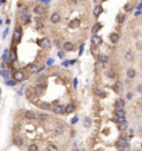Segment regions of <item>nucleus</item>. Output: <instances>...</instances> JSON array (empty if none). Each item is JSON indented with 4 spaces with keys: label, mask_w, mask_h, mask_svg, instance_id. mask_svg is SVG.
Here are the masks:
<instances>
[{
    "label": "nucleus",
    "mask_w": 142,
    "mask_h": 151,
    "mask_svg": "<svg viewBox=\"0 0 142 151\" xmlns=\"http://www.w3.org/2000/svg\"><path fill=\"white\" fill-rule=\"evenodd\" d=\"M13 80H16L17 83L25 80V73H24L22 70H16V72L13 73Z\"/></svg>",
    "instance_id": "1"
},
{
    "label": "nucleus",
    "mask_w": 142,
    "mask_h": 151,
    "mask_svg": "<svg viewBox=\"0 0 142 151\" xmlns=\"http://www.w3.org/2000/svg\"><path fill=\"white\" fill-rule=\"evenodd\" d=\"M34 13L38 14V16H43V14L46 13V7L43 4H36L34 7Z\"/></svg>",
    "instance_id": "2"
},
{
    "label": "nucleus",
    "mask_w": 142,
    "mask_h": 151,
    "mask_svg": "<svg viewBox=\"0 0 142 151\" xmlns=\"http://www.w3.org/2000/svg\"><path fill=\"white\" fill-rule=\"evenodd\" d=\"M52 111H53V113L61 115V113H64V106L60 105V103H54V105H52Z\"/></svg>",
    "instance_id": "3"
},
{
    "label": "nucleus",
    "mask_w": 142,
    "mask_h": 151,
    "mask_svg": "<svg viewBox=\"0 0 142 151\" xmlns=\"http://www.w3.org/2000/svg\"><path fill=\"white\" fill-rule=\"evenodd\" d=\"M117 147L118 148H127L128 147V138L127 137H120L117 141Z\"/></svg>",
    "instance_id": "4"
},
{
    "label": "nucleus",
    "mask_w": 142,
    "mask_h": 151,
    "mask_svg": "<svg viewBox=\"0 0 142 151\" xmlns=\"http://www.w3.org/2000/svg\"><path fill=\"white\" fill-rule=\"evenodd\" d=\"M116 119L118 122L120 120H125V112H124V109H120V108L116 109Z\"/></svg>",
    "instance_id": "5"
},
{
    "label": "nucleus",
    "mask_w": 142,
    "mask_h": 151,
    "mask_svg": "<svg viewBox=\"0 0 142 151\" xmlns=\"http://www.w3.org/2000/svg\"><path fill=\"white\" fill-rule=\"evenodd\" d=\"M39 45L42 46V49H49L52 43H50V39H49V38H42V39L39 41Z\"/></svg>",
    "instance_id": "6"
},
{
    "label": "nucleus",
    "mask_w": 142,
    "mask_h": 151,
    "mask_svg": "<svg viewBox=\"0 0 142 151\" xmlns=\"http://www.w3.org/2000/svg\"><path fill=\"white\" fill-rule=\"evenodd\" d=\"M60 20H61V17L59 13H53L52 16H50V22H52V24H59Z\"/></svg>",
    "instance_id": "7"
},
{
    "label": "nucleus",
    "mask_w": 142,
    "mask_h": 151,
    "mask_svg": "<svg viewBox=\"0 0 142 151\" xmlns=\"http://www.w3.org/2000/svg\"><path fill=\"white\" fill-rule=\"evenodd\" d=\"M28 72H31V73H39V72H42V69H39V67L36 66V63H32V64H28Z\"/></svg>",
    "instance_id": "8"
},
{
    "label": "nucleus",
    "mask_w": 142,
    "mask_h": 151,
    "mask_svg": "<svg viewBox=\"0 0 142 151\" xmlns=\"http://www.w3.org/2000/svg\"><path fill=\"white\" fill-rule=\"evenodd\" d=\"M21 35H22L21 27H17L16 31H14V39H16V41H20V39H21Z\"/></svg>",
    "instance_id": "9"
},
{
    "label": "nucleus",
    "mask_w": 142,
    "mask_h": 151,
    "mask_svg": "<svg viewBox=\"0 0 142 151\" xmlns=\"http://www.w3.org/2000/svg\"><path fill=\"white\" fill-rule=\"evenodd\" d=\"M109 38H110V42H111V43H117L118 39H120V35H118L117 32H111Z\"/></svg>",
    "instance_id": "10"
},
{
    "label": "nucleus",
    "mask_w": 142,
    "mask_h": 151,
    "mask_svg": "<svg viewBox=\"0 0 142 151\" xmlns=\"http://www.w3.org/2000/svg\"><path fill=\"white\" fill-rule=\"evenodd\" d=\"M13 141H14V144H16V146H18V147H21L22 144H24V138L21 137V136H16Z\"/></svg>",
    "instance_id": "11"
},
{
    "label": "nucleus",
    "mask_w": 142,
    "mask_h": 151,
    "mask_svg": "<svg viewBox=\"0 0 142 151\" xmlns=\"http://www.w3.org/2000/svg\"><path fill=\"white\" fill-rule=\"evenodd\" d=\"M24 115H25L26 119H31V120L36 118V113H35L34 111H25V113H24Z\"/></svg>",
    "instance_id": "12"
},
{
    "label": "nucleus",
    "mask_w": 142,
    "mask_h": 151,
    "mask_svg": "<svg viewBox=\"0 0 142 151\" xmlns=\"http://www.w3.org/2000/svg\"><path fill=\"white\" fill-rule=\"evenodd\" d=\"M63 48L66 49L67 52H73V50L75 49V48H74V45H73L71 42H64V43H63Z\"/></svg>",
    "instance_id": "13"
},
{
    "label": "nucleus",
    "mask_w": 142,
    "mask_h": 151,
    "mask_svg": "<svg viewBox=\"0 0 142 151\" xmlns=\"http://www.w3.org/2000/svg\"><path fill=\"white\" fill-rule=\"evenodd\" d=\"M35 92H36L38 97H40V95H43V92H45V88L39 84V85H36V87H35Z\"/></svg>",
    "instance_id": "14"
},
{
    "label": "nucleus",
    "mask_w": 142,
    "mask_h": 151,
    "mask_svg": "<svg viewBox=\"0 0 142 151\" xmlns=\"http://www.w3.org/2000/svg\"><path fill=\"white\" fill-rule=\"evenodd\" d=\"M106 76H107L109 78H116L117 73H116V70H114V69H109L107 72H106Z\"/></svg>",
    "instance_id": "15"
},
{
    "label": "nucleus",
    "mask_w": 142,
    "mask_h": 151,
    "mask_svg": "<svg viewBox=\"0 0 142 151\" xmlns=\"http://www.w3.org/2000/svg\"><path fill=\"white\" fill-rule=\"evenodd\" d=\"M134 57H135V56H134V52H132V50H128V52L125 53V60L127 62H132V60H134Z\"/></svg>",
    "instance_id": "16"
},
{
    "label": "nucleus",
    "mask_w": 142,
    "mask_h": 151,
    "mask_svg": "<svg viewBox=\"0 0 142 151\" xmlns=\"http://www.w3.org/2000/svg\"><path fill=\"white\" fill-rule=\"evenodd\" d=\"M74 109H75V106H74L73 103H68V105L64 108V113H73Z\"/></svg>",
    "instance_id": "17"
},
{
    "label": "nucleus",
    "mask_w": 142,
    "mask_h": 151,
    "mask_svg": "<svg viewBox=\"0 0 142 151\" xmlns=\"http://www.w3.org/2000/svg\"><path fill=\"white\" fill-rule=\"evenodd\" d=\"M92 43H93V45H100V43H102V38H100L99 35H93Z\"/></svg>",
    "instance_id": "18"
},
{
    "label": "nucleus",
    "mask_w": 142,
    "mask_h": 151,
    "mask_svg": "<svg viewBox=\"0 0 142 151\" xmlns=\"http://www.w3.org/2000/svg\"><path fill=\"white\" fill-rule=\"evenodd\" d=\"M118 127H120L121 130H125L127 127H128V123H127V120H120V122H118Z\"/></svg>",
    "instance_id": "19"
},
{
    "label": "nucleus",
    "mask_w": 142,
    "mask_h": 151,
    "mask_svg": "<svg viewBox=\"0 0 142 151\" xmlns=\"http://www.w3.org/2000/svg\"><path fill=\"white\" fill-rule=\"evenodd\" d=\"M97 59L100 60V63H107L109 56H106V55H99V56H97Z\"/></svg>",
    "instance_id": "20"
},
{
    "label": "nucleus",
    "mask_w": 142,
    "mask_h": 151,
    "mask_svg": "<svg viewBox=\"0 0 142 151\" xmlns=\"http://www.w3.org/2000/svg\"><path fill=\"white\" fill-rule=\"evenodd\" d=\"M100 28H102V24H99V22H97V24H95V25H93V28H92V34H93V35H96V34H97V31H99Z\"/></svg>",
    "instance_id": "21"
},
{
    "label": "nucleus",
    "mask_w": 142,
    "mask_h": 151,
    "mask_svg": "<svg viewBox=\"0 0 142 151\" xmlns=\"http://www.w3.org/2000/svg\"><path fill=\"white\" fill-rule=\"evenodd\" d=\"M8 60H10V62H16V60H17V53H16V50H11V52H10V57H8Z\"/></svg>",
    "instance_id": "22"
},
{
    "label": "nucleus",
    "mask_w": 142,
    "mask_h": 151,
    "mask_svg": "<svg viewBox=\"0 0 142 151\" xmlns=\"http://www.w3.org/2000/svg\"><path fill=\"white\" fill-rule=\"evenodd\" d=\"M121 90H123V84H121L120 81H117L116 84H114V91H116V92H120Z\"/></svg>",
    "instance_id": "23"
},
{
    "label": "nucleus",
    "mask_w": 142,
    "mask_h": 151,
    "mask_svg": "<svg viewBox=\"0 0 142 151\" xmlns=\"http://www.w3.org/2000/svg\"><path fill=\"white\" fill-rule=\"evenodd\" d=\"M127 77H128V78H134L135 77V70L134 69H128L127 70Z\"/></svg>",
    "instance_id": "24"
},
{
    "label": "nucleus",
    "mask_w": 142,
    "mask_h": 151,
    "mask_svg": "<svg viewBox=\"0 0 142 151\" xmlns=\"http://www.w3.org/2000/svg\"><path fill=\"white\" fill-rule=\"evenodd\" d=\"M8 57H10V52H8V49H6V52H4V55L2 56V59H3V62H8Z\"/></svg>",
    "instance_id": "25"
},
{
    "label": "nucleus",
    "mask_w": 142,
    "mask_h": 151,
    "mask_svg": "<svg viewBox=\"0 0 142 151\" xmlns=\"http://www.w3.org/2000/svg\"><path fill=\"white\" fill-rule=\"evenodd\" d=\"M70 27L71 28H78L79 27V20H73V21L70 22Z\"/></svg>",
    "instance_id": "26"
},
{
    "label": "nucleus",
    "mask_w": 142,
    "mask_h": 151,
    "mask_svg": "<svg viewBox=\"0 0 142 151\" xmlns=\"http://www.w3.org/2000/svg\"><path fill=\"white\" fill-rule=\"evenodd\" d=\"M28 151H39V147H38V144H29Z\"/></svg>",
    "instance_id": "27"
},
{
    "label": "nucleus",
    "mask_w": 142,
    "mask_h": 151,
    "mask_svg": "<svg viewBox=\"0 0 142 151\" xmlns=\"http://www.w3.org/2000/svg\"><path fill=\"white\" fill-rule=\"evenodd\" d=\"M6 84L10 85V87H14V85L17 84V81H16V80H13V78H7V80H6Z\"/></svg>",
    "instance_id": "28"
},
{
    "label": "nucleus",
    "mask_w": 142,
    "mask_h": 151,
    "mask_svg": "<svg viewBox=\"0 0 142 151\" xmlns=\"http://www.w3.org/2000/svg\"><path fill=\"white\" fill-rule=\"evenodd\" d=\"M102 11H103V8L100 7V6H97V7H96V8H95V10H93V16H95V17H97V16H99L100 13H102Z\"/></svg>",
    "instance_id": "29"
},
{
    "label": "nucleus",
    "mask_w": 142,
    "mask_h": 151,
    "mask_svg": "<svg viewBox=\"0 0 142 151\" xmlns=\"http://www.w3.org/2000/svg\"><path fill=\"white\" fill-rule=\"evenodd\" d=\"M36 118L40 120V122H45V120H47V115H46V113H39Z\"/></svg>",
    "instance_id": "30"
},
{
    "label": "nucleus",
    "mask_w": 142,
    "mask_h": 151,
    "mask_svg": "<svg viewBox=\"0 0 142 151\" xmlns=\"http://www.w3.org/2000/svg\"><path fill=\"white\" fill-rule=\"evenodd\" d=\"M116 105H117V108L123 109V108H124V105H125V102H124V99H117Z\"/></svg>",
    "instance_id": "31"
},
{
    "label": "nucleus",
    "mask_w": 142,
    "mask_h": 151,
    "mask_svg": "<svg viewBox=\"0 0 142 151\" xmlns=\"http://www.w3.org/2000/svg\"><path fill=\"white\" fill-rule=\"evenodd\" d=\"M39 106H40V108H43V109H52V105L47 103V102H40Z\"/></svg>",
    "instance_id": "32"
},
{
    "label": "nucleus",
    "mask_w": 142,
    "mask_h": 151,
    "mask_svg": "<svg viewBox=\"0 0 142 151\" xmlns=\"http://www.w3.org/2000/svg\"><path fill=\"white\" fill-rule=\"evenodd\" d=\"M46 151H57V147H56L54 144H47Z\"/></svg>",
    "instance_id": "33"
},
{
    "label": "nucleus",
    "mask_w": 142,
    "mask_h": 151,
    "mask_svg": "<svg viewBox=\"0 0 142 151\" xmlns=\"http://www.w3.org/2000/svg\"><path fill=\"white\" fill-rule=\"evenodd\" d=\"M63 132H64V126L63 125H59L57 129H56V133H57V134H60V133H63Z\"/></svg>",
    "instance_id": "34"
},
{
    "label": "nucleus",
    "mask_w": 142,
    "mask_h": 151,
    "mask_svg": "<svg viewBox=\"0 0 142 151\" xmlns=\"http://www.w3.org/2000/svg\"><path fill=\"white\" fill-rule=\"evenodd\" d=\"M22 21H24V22H28V21H29V16H28L26 13L22 14Z\"/></svg>",
    "instance_id": "35"
},
{
    "label": "nucleus",
    "mask_w": 142,
    "mask_h": 151,
    "mask_svg": "<svg viewBox=\"0 0 142 151\" xmlns=\"http://www.w3.org/2000/svg\"><path fill=\"white\" fill-rule=\"evenodd\" d=\"M0 74L4 77V78H8V70H2V72H0Z\"/></svg>",
    "instance_id": "36"
},
{
    "label": "nucleus",
    "mask_w": 142,
    "mask_h": 151,
    "mask_svg": "<svg viewBox=\"0 0 142 151\" xmlns=\"http://www.w3.org/2000/svg\"><path fill=\"white\" fill-rule=\"evenodd\" d=\"M117 21H118V22H120V24H121V22H123V21H124V16H123V14H120V16H118V17H117Z\"/></svg>",
    "instance_id": "37"
},
{
    "label": "nucleus",
    "mask_w": 142,
    "mask_h": 151,
    "mask_svg": "<svg viewBox=\"0 0 142 151\" xmlns=\"http://www.w3.org/2000/svg\"><path fill=\"white\" fill-rule=\"evenodd\" d=\"M45 80H46V77H45V76H42V77H39V78H38V81L42 83V81H45Z\"/></svg>",
    "instance_id": "38"
},
{
    "label": "nucleus",
    "mask_w": 142,
    "mask_h": 151,
    "mask_svg": "<svg viewBox=\"0 0 142 151\" xmlns=\"http://www.w3.org/2000/svg\"><path fill=\"white\" fill-rule=\"evenodd\" d=\"M91 125V119H85V126H89Z\"/></svg>",
    "instance_id": "39"
},
{
    "label": "nucleus",
    "mask_w": 142,
    "mask_h": 151,
    "mask_svg": "<svg viewBox=\"0 0 142 151\" xmlns=\"http://www.w3.org/2000/svg\"><path fill=\"white\" fill-rule=\"evenodd\" d=\"M127 98L131 99V98H132V92H128V94H127Z\"/></svg>",
    "instance_id": "40"
},
{
    "label": "nucleus",
    "mask_w": 142,
    "mask_h": 151,
    "mask_svg": "<svg viewBox=\"0 0 142 151\" xmlns=\"http://www.w3.org/2000/svg\"><path fill=\"white\" fill-rule=\"evenodd\" d=\"M71 122H73V123H77V122H78V118H74V119L71 120Z\"/></svg>",
    "instance_id": "41"
},
{
    "label": "nucleus",
    "mask_w": 142,
    "mask_h": 151,
    "mask_svg": "<svg viewBox=\"0 0 142 151\" xmlns=\"http://www.w3.org/2000/svg\"><path fill=\"white\" fill-rule=\"evenodd\" d=\"M138 91H139V92H142V85H138Z\"/></svg>",
    "instance_id": "42"
},
{
    "label": "nucleus",
    "mask_w": 142,
    "mask_h": 151,
    "mask_svg": "<svg viewBox=\"0 0 142 151\" xmlns=\"http://www.w3.org/2000/svg\"><path fill=\"white\" fill-rule=\"evenodd\" d=\"M74 151H84V150H74Z\"/></svg>",
    "instance_id": "43"
},
{
    "label": "nucleus",
    "mask_w": 142,
    "mask_h": 151,
    "mask_svg": "<svg viewBox=\"0 0 142 151\" xmlns=\"http://www.w3.org/2000/svg\"><path fill=\"white\" fill-rule=\"evenodd\" d=\"M124 151H128V150H124Z\"/></svg>",
    "instance_id": "44"
}]
</instances>
